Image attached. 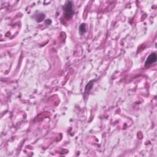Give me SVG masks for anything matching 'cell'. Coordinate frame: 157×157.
I'll use <instances>...</instances> for the list:
<instances>
[{"label": "cell", "mask_w": 157, "mask_h": 157, "mask_svg": "<svg viewBox=\"0 0 157 157\" xmlns=\"http://www.w3.org/2000/svg\"><path fill=\"white\" fill-rule=\"evenodd\" d=\"M73 7V4L71 1H68L63 6V9L65 11V16L67 19H71L74 14Z\"/></svg>", "instance_id": "cell-1"}, {"label": "cell", "mask_w": 157, "mask_h": 157, "mask_svg": "<svg viewBox=\"0 0 157 157\" xmlns=\"http://www.w3.org/2000/svg\"><path fill=\"white\" fill-rule=\"evenodd\" d=\"M156 54L155 53H152L149 56V57L147 58V59L145 63V65L146 66L151 65L152 64L154 63L156 61Z\"/></svg>", "instance_id": "cell-2"}, {"label": "cell", "mask_w": 157, "mask_h": 157, "mask_svg": "<svg viewBox=\"0 0 157 157\" xmlns=\"http://www.w3.org/2000/svg\"><path fill=\"white\" fill-rule=\"evenodd\" d=\"M79 31L81 34H84L86 32V25L85 24H82L79 26Z\"/></svg>", "instance_id": "cell-3"}]
</instances>
